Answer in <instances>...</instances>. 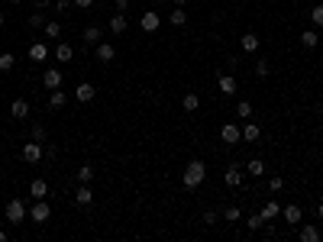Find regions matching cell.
I'll return each instance as SVG.
<instances>
[{
  "instance_id": "cell-1",
  "label": "cell",
  "mask_w": 323,
  "mask_h": 242,
  "mask_svg": "<svg viewBox=\"0 0 323 242\" xmlns=\"http://www.w3.org/2000/svg\"><path fill=\"white\" fill-rule=\"evenodd\" d=\"M204 178H207V165L194 158V162H188L181 181H184V188H188V191H194V188H201V184H204Z\"/></svg>"
},
{
  "instance_id": "cell-2",
  "label": "cell",
  "mask_w": 323,
  "mask_h": 242,
  "mask_svg": "<svg viewBox=\"0 0 323 242\" xmlns=\"http://www.w3.org/2000/svg\"><path fill=\"white\" fill-rule=\"evenodd\" d=\"M29 217V210H26V204L19 197H13L10 204H6V223H13V226H19L23 220Z\"/></svg>"
},
{
  "instance_id": "cell-3",
  "label": "cell",
  "mask_w": 323,
  "mask_h": 242,
  "mask_svg": "<svg viewBox=\"0 0 323 242\" xmlns=\"http://www.w3.org/2000/svg\"><path fill=\"white\" fill-rule=\"evenodd\" d=\"M45 158V149H42V142H26L23 145V162H29V165H36V162H42Z\"/></svg>"
},
{
  "instance_id": "cell-4",
  "label": "cell",
  "mask_w": 323,
  "mask_h": 242,
  "mask_svg": "<svg viewBox=\"0 0 323 242\" xmlns=\"http://www.w3.org/2000/svg\"><path fill=\"white\" fill-rule=\"evenodd\" d=\"M220 139H223L226 145H236V142H243V129H239L236 123H223V129H220Z\"/></svg>"
},
{
  "instance_id": "cell-5",
  "label": "cell",
  "mask_w": 323,
  "mask_h": 242,
  "mask_svg": "<svg viewBox=\"0 0 323 242\" xmlns=\"http://www.w3.org/2000/svg\"><path fill=\"white\" fill-rule=\"evenodd\" d=\"M217 91H220V94H223V97H233V94H236V91H239V84H236V78H233V74H230V71H226V74H220V78H217Z\"/></svg>"
},
{
  "instance_id": "cell-6",
  "label": "cell",
  "mask_w": 323,
  "mask_h": 242,
  "mask_svg": "<svg viewBox=\"0 0 323 242\" xmlns=\"http://www.w3.org/2000/svg\"><path fill=\"white\" fill-rule=\"evenodd\" d=\"M94 97H97V87H94L91 81H81V84L74 87V100H81V103H91Z\"/></svg>"
},
{
  "instance_id": "cell-7",
  "label": "cell",
  "mask_w": 323,
  "mask_h": 242,
  "mask_svg": "<svg viewBox=\"0 0 323 242\" xmlns=\"http://www.w3.org/2000/svg\"><path fill=\"white\" fill-rule=\"evenodd\" d=\"M281 217H285V223H288V226H301L304 213H301V207H298V204H288V207H281Z\"/></svg>"
},
{
  "instance_id": "cell-8",
  "label": "cell",
  "mask_w": 323,
  "mask_h": 242,
  "mask_svg": "<svg viewBox=\"0 0 323 242\" xmlns=\"http://www.w3.org/2000/svg\"><path fill=\"white\" fill-rule=\"evenodd\" d=\"M29 217H32V223H45V220L52 217L49 204H45V200H36V204H32V210H29Z\"/></svg>"
},
{
  "instance_id": "cell-9",
  "label": "cell",
  "mask_w": 323,
  "mask_h": 242,
  "mask_svg": "<svg viewBox=\"0 0 323 242\" xmlns=\"http://www.w3.org/2000/svg\"><path fill=\"white\" fill-rule=\"evenodd\" d=\"M159 23H162V19H159V13H155V10H146V13L139 16L142 32H155V29H159Z\"/></svg>"
},
{
  "instance_id": "cell-10",
  "label": "cell",
  "mask_w": 323,
  "mask_h": 242,
  "mask_svg": "<svg viewBox=\"0 0 323 242\" xmlns=\"http://www.w3.org/2000/svg\"><path fill=\"white\" fill-rule=\"evenodd\" d=\"M10 116H13V120H26V116H29V100L16 97V100L10 103Z\"/></svg>"
},
{
  "instance_id": "cell-11",
  "label": "cell",
  "mask_w": 323,
  "mask_h": 242,
  "mask_svg": "<svg viewBox=\"0 0 323 242\" xmlns=\"http://www.w3.org/2000/svg\"><path fill=\"white\" fill-rule=\"evenodd\" d=\"M42 84L49 87V91H55V87H61V71H58V68H45V74H42Z\"/></svg>"
},
{
  "instance_id": "cell-12",
  "label": "cell",
  "mask_w": 323,
  "mask_h": 242,
  "mask_svg": "<svg viewBox=\"0 0 323 242\" xmlns=\"http://www.w3.org/2000/svg\"><path fill=\"white\" fill-rule=\"evenodd\" d=\"M223 181H226V188H239V184H243V171H239V165H230V168H226Z\"/></svg>"
},
{
  "instance_id": "cell-13",
  "label": "cell",
  "mask_w": 323,
  "mask_h": 242,
  "mask_svg": "<svg viewBox=\"0 0 323 242\" xmlns=\"http://www.w3.org/2000/svg\"><path fill=\"white\" fill-rule=\"evenodd\" d=\"M126 16H123V13H113V16H110V32H113V36H123V32H126Z\"/></svg>"
},
{
  "instance_id": "cell-14",
  "label": "cell",
  "mask_w": 323,
  "mask_h": 242,
  "mask_svg": "<svg viewBox=\"0 0 323 242\" xmlns=\"http://www.w3.org/2000/svg\"><path fill=\"white\" fill-rule=\"evenodd\" d=\"M65 103H68V94L61 91V87H55V91H49V107H52V110H61Z\"/></svg>"
},
{
  "instance_id": "cell-15",
  "label": "cell",
  "mask_w": 323,
  "mask_h": 242,
  "mask_svg": "<svg viewBox=\"0 0 323 242\" xmlns=\"http://www.w3.org/2000/svg\"><path fill=\"white\" fill-rule=\"evenodd\" d=\"M29 194H32V200H45V194H49V184H45L42 178H36V181L29 184Z\"/></svg>"
},
{
  "instance_id": "cell-16",
  "label": "cell",
  "mask_w": 323,
  "mask_h": 242,
  "mask_svg": "<svg viewBox=\"0 0 323 242\" xmlns=\"http://www.w3.org/2000/svg\"><path fill=\"white\" fill-rule=\"evenodd\" d=\"M49 58V48H45V42H32L29 45V61H45Z\"/></svg>"
},
{
  "instance_id": "cell-17",
  "label": "cell",
  "mask_w": 323,
  "mask_h": 242,
  "mask_svg": "<svg viewBox=\"0 0 323 242\" xmlns=\"http://www.w3.org/2000/svg\"><path fill=\"white\" fill-rule=\"evenodd\" d=\"M100 36H104V32H100V26H87V29L81 32L84 45H97V42H100Z\"/></svg>"
},
{
  "instance_id": "cell-18",
  "label": "cell",
  "mask_w": 323,
  "mask_h": 242,
  "mask_svg": "<svg viewBox=\"0 0 323 242\" xmlns=\"http://www.w3.org/2000/svg\"><path fill=\"white\" fill-rule=\"evenodd\" d=\"M74 58V48L68 45V42H58L55 45V61H71Z\"/></svg>"
},
{
  "instance_id": "cell-19",
  "label": "cell",
  "mask_w": 323,
  "mask_h": 242,
  "mask_svg": "<svg viewBox=\"0 0 323 242\" xmlns=\"http://www.w3.org/2000/svg\"><path fill=\"white\" fill-rule=\"evenodd\" d=\"M74 200H78V207H87V204L94 200V191L87 188V184H81V188L74 191Z\"/></svg>"
},
{
  "instance_id": "cell-20",
  "label": "cell",
  "mask_w": 323,
  "mask_h": 242,
  "mask_svg": "<svg viewBox=\"0 0 323 242\" xmlns=\"http://www.w3.org/2000/svg\"><path fill=\"white\" fill-rule=\"evenodd\" d=\"M97 58L100 61H113L116 58V48L110 45V42H97Z\"/></svg>"
},
{
  "instance_id": "cell-21",
  "label": "cell",
  "mask_w": 323,
  "mask_h": 242,
  "mask_svg": "<svg viewBox=\"0 0 323 242\" xmlns=\"http://www.w3.org/2000/svg\"><path fill=\"white\" fill-rule=\"evenodd\" d=\"M259 136H262V129L256 123H246L243 126V142H259Z\"/></svg>"
},
{
  "instance_id": "cell-22",
  "label": "cell",
  "mask_w": 323,
  "mask_h": 242,
  "mask_svg": "<svg viewBox=\"0 0 323 242\" xmlns=\"http://www.w3.org/2000/svg\"><path fill=\"white\" fill-rule=\"evenodd\" d=\"M317 42H320L317 29H304V32H301V45H304V48H317Z\"/></svg>"
},
{
  "instance_id": "cell-23",
  "label": "cell",
  "mask_w": 323,
  "mask_h": 242,
  "mask_svg": "<svg viewBox=\"0 0 323 242\" xmlns=\"http://www.w3.org/2000/svg\"><path fill=\"white\" fill-rule=\"evenodd\" d=\"M259 213H262V217H265V223H269V220H275V217L281 213V204H278V200H269V204H265Z\"/></svg>"
},
{
  "instance_id": "cell-24",
  "label": "cell",
  "mask_w": 323,
  "mask_h": 242,
  "mask_svg": "<svg viewBox=\"0 0 323 242\" xmlns=\"http://www.w3.org/2000/svg\"><path fill=\"white\" fill-rule=\"evenodd\" d=\"M239 45H243V52H256L259 48V36L256 32H246V36L239 39Z\"/></svg>"
},
{
  "instance_id": "cell-25",
  "label": "cell",
  "mask_w": 323,
  "mask_h": 242,
  "mask_svg": "<svg viewBox=\"0 0 323 242\" xmlns=\"http://www.w3.org/2000/svg\"><path fill=\"white\" fill-rule=\"evenodd\" d=\"M301 239H304V242H320V230H317V226H311V223L301 226Z\"/></svg>"
},
{
  "instance_id": "cell-26",
  "label": "cell",
  "mask_w": 323,
  "mask_h": 242,
  "mask_svg": "<svg viewBox=\"0 0 323 242\" xmlns=\"http://www.w3.org/2000/svg\"><path fill=\"white\" fill-rule=\"evenodd\" d=\"M168 19H171V26H184V23H188V10H184V6H175Z\"/></svg>"
},
{
  "instance_id": "cell-27",
  "label": "cell",
  "mask_w": 323,
  "mask_h": 242,
  "mask_svg": "<svg viewBox=\"0 0 323 242\" xmlns=\"http://www.w3.org/2000/svg\"><path fill=\"white\" fill-rule=\"evenodd\" d=\"M181 107L188 110V113H194V110L201 107V97H197V94H184V97H181Z\"/></svg>"
},
{
  "instance_id": "cell-28",
  "label": "cell",
  "mask_w": 323,
  "mask_h": 242,
  "mask_svg": "<svg viewBox=\"0 0 323 242\" xmlns=\"http://www.w3.org/2000/svg\"><path fill=\"white\" fill-rule=\"evenodd\" d=\"M78 181L81 184H91L94 181V165H81V168H78Z\"/></svg>"
},
{
  "instance_id": "cell-29",
  "label": "cell",
  "mask_w": 323,
  "mask_h": 242,
  "mask_svg": "<svg viewBox=\"0 0 323 242\" xmlns=\"http://www.w3.org/2000/svg\"><path fill=\"white\" fill-rule=\"evenodd\" d=\"M246 168H249V175H256V178H262V175H265V162H262V158H252V162L246 165Z\"/></svg>"
},
{
  "instance_id": "cell-30",
  "label": "cell",
  "mask_w": 323,
  "mask_h": 242,
  "mask_svg": "<svg viewBox=\"0 0 323 242\" xmlns=\"http://www.w3.org/2000/svg\"><path fill=\"white\" fill-rule=\"evenodd\" d=\"M42 32H45V36H49V39H58V36H61V26L55 23V19H49V23L42 26Z\"/></svg>"
},
{
  "instance_id": "cell-31",
  "label": "cell",
  "mask_w": 323,
  "mask_h": 242,
  "mask_svg": "<svg viewBox=\"0 0 323 242\" xmlns=\"http://www.w3.org/2000/svg\"><path fill=\"white\" fill-rule=\"evenodd\" d=\"M13 65H16V58H13L10 52H3V55H0V74H6V71H10Z\"/></svg>"
},
{
  "instance_id": "cell-32",
  "label": "cell",
  "mask_w": 323,
  "mask_h": 242,
  "mask_svg": "<svg viewBox=\"0 0 323 242\" xmlns=\"http://www.w3.org/2000/svg\"><path fill=\"white\" fill-rule=\"evenodd\" d=\"M239 217H243V210H239V207H230V210H223L220 220H226V223H239Z\"/></svg>"
},
{
  "instance_id": "cell-33",
  "label": "cell",
  "mask_w": 323,
  "mask_h": 242,
  "mask_svg": "<svg viewBox=\"0 0 323 242\" xmlns=\"http://www.w3.org/2000/svg\"><path fill=\"white\" fill-rule=\"evenodd\" d=\"M246 226H249L252 233H259V230L265 226V217H262V213H256V217H249V220H246Z\"/></svg>"
},
{
  "instance_id": "cell-34",
  "label": "cell",
  "mask_w": 323,
  "mask_h": 242,
  "mask_svg": "<svg viewBox=\"0 0 323 242\" xmlns=\"http://www.w3.org/2000/svg\"><path fill=\"white\" fill-rule=\"evenodd\" d=\"M236 113H239V120H249V116H252V103H249V100H239Z\"/></svg>"
},
{
  "instance_id": "cell-35",
  "label": "cell",
  "mask_w": 323,
  "mask_h": 242,
  "mask_svg": "<svg viewBox=\"0 0 323 242\" xmlns=\"http://www.w3.org/2000/svg\"><path fill=\"white\" fill-rule=\"evenodd\" d=\"M311 19H314V26H317V29L323 26V3H317V6L311 10Z\"/></svg>"
},
{
  "instance_id": "cell-36",
  "label": "cell",
  "mask_w": 323,
  "mask_h": 242,
  "mask_svg": "<svg viewBox=\"0 0 323 242\" xmlns=\"http://www.w3.org/2000/svg\"><path fill=\"white\" fill-rule=\"evenodd\" d=\"M45 23H49V19H45L42 13H32V16H29V26H32V29H42Z\"/></svg>"
},
{
  "instance_id": "cell-37",
  "label": "cell",
  "mask_w": 323,
  "mask_h": 242,
  "mask_svg": "<svg viewBox=\"0 0 323 242\" xmlns=\"http://www.w3.org/2000/svg\"><path fill=\"white\" fill-rule=\"evenodd\" d=\"M29 136H32V139H36V142H45V126H39V123H36Z\"/></svg>"
},
{
  "instance_id": "cell-38",
  "label": "cell",
  "mask_w": 323,
  "mask_h": 242,
  "mask_svg": "<svg viewBox=\"0 0 323 242\" xmlns=\"http://www.w3.org/2000/svg\"><path fill=\"white\" fill-rule=\"evenodd\" d=\"M269 71H272V65H269V61H256V74H259V78H265Z\"/></svg>"
},
{
  "instance_id": "cell-39",
  "label": "cell",
  "mask_w": 323,
  "mask_h": 242,
  "mask_svg": "<svg viewBox=\"0 0 323 242\" xmlns=\"http://www.w3.org/2000/svg\"><path fill=\"white\" fill-rule=\"evenodd\" d=\"M281 188H285V181H281V178H272V181H269V191L272 194H278Z\"/></svg>"
},
{
  "instance_id": "cell-40",
  "label": "cell",
  "mask_w": 323,
  "mask_h": 242,
  "mask_svg": "<svg viewBox=\"0 0 323 242\" xmlns=\"http://www.w3.org/2000/svg\"><path fill=\"white\" fill-rule=\"evenodd\" d=\"M71 0H58V3H55V10H58V13H68V10H71Z\"/></svg>"
},
{
  "instance_id": "cell-41",
  "label": "cell",
  "mask_w": 323,
  "mask_h": 242,
  "mask_svg": "<svg viewBox=\"0 0 323 242\" xmlns=\"http://www.w3.org/2000/svg\"><path fill=\"white\" fill-rule=\"evenodd\" d=\"M217 220H220V213H214V210H210V213H204V223H207V226H214Z\"/></svg>"
},
{
  "instance_id": "cell-42",
  "label": "cell",
  "mask_w": 323,
  "mask_h": 242,
  "mask_svg": "<svg viewBox=\"0 0 323 242\" xmlns=\"http://www.w3.org/2000/svg\"><path fill=\"white\" fill-rule=\"evenodd\" d=\"M42 149H45V158H55V155H58V149H55V145H52V142H45V145H42Z\"/></svg>"
},
{
  "instance_id": "cell-43",
  "label": "cell",
  "mask_w": 323,
  "mask_h": 242,
  "mask_svg": "<svg viewBox=\"0 0 323 242\" xmlns=\"http://www.w3.org/2000/svg\"><path fill=\"white\" fill-rule=\"evenodd\" d=\"M74 6H78V10H87V6H94V0H71Z\"/></svg>"
},
{
  "instance_id": "cell-44",
  "label": "cell",
  "mask_w": 323,
  "mask_h": 242,
  "mask_svg": "<svg viewBox=\"0 0 323 242\" xmlns=\"http://www.w3.org/2000/svg\"><path fill=\"white\" fill-rule=\"evenodd\" d=\"M32 3H36V6H39V10H45V6H49V3H52V0H32Z\"/></svg>"
},
{
  "instance_id": "cell-45",
  "label": "cell",
  "mask_w": 323,
  "mask_h": 242,
  "mask_svg": "<svg viewBox=\"0 0 323 242\" xmlns=\"http://www.w3.org/2000/svg\"><path fill=\"white\" fill-rule=\"evenodd\" d=\"M126 6H129V0H116V10H120V13L126 10Z\"/></svg>"
},
{
  "instance_id": "cell-46",
  "label": "cell",
  "mask_w": 323,
  "mask_h": 242,
  "mask_svg": "<svg viewBox=\"0 0 323 242\" xmlns=\"http://www.w3.org/2000/svg\"><path fill=\"white\" fill-rule=\"evenodd\" d=\"M171 3H175V6H184V3H188V0H171Z\"/></svg>"
},
{
  "instance_id": "cell-47",
  "label": "cell",
  "mask_w": 323,
  "mask_h": 242,
  "mask_svg": "<svg viewBox=\"0 0 323 242\" xmlns=\"http://www.w3.org/2000/svg\"><path fill=\"white\" fill-rule=\"evenodd\" d=\"M317 217H320V220H323V204H320V207H317Z\"/></svg>"
},
{
  "instance_id": "cell-48",
  "label": "cell",
  "mask_w": 323,
  "mask_h": 242,
  "mask_svg": "<svg viewBox=\"0 0 323 242\" xmlns=\"http://www.w3.org/2000/svg\"><path fill=\"white\" fill-rule=\"evenodd\" d=\"M0 242H6V233L3 230H0Z\"/></svg>"
},
{
  "instance_id": "cell-49",
  "label": "cell",
  "mask_w": 323,
  "mask_h": 242,
  "mask_svg": "<svg viewBox=\"0 0 323 242\" xmlns=\"http://www.w3.org/2000/svg\"><path fill=\"white\" fill-rule=\"evenodd\" d=\"M155 3H168V0H155Z\"/></svg>"
},
{
  "instance_id": "cell-50",
  "label": "cell",
  "mask_w": 323,
  "mask_h": 242,
  "mask_svg": "<svg viewBox=\"0 0 323 242\" xmlns=\"http://www.w3.org/2000/svg\"><path fill=\"white\" fill-rule=\"evenodd\" d=\"M0 26H3V13H0Z\"/></svg>"
},
{
  "instance_id": "cell-51",
  "label": "cell",
  "mask_w": 323,
  "mask_h": 242,
  "mask_svg": "<svg viewBox=\"0 0 323 242\" xmlns=\"http://www.w3.org/2000/svg\"><path fill=\"white\" fill-rule=\"evenodd\" d=\"M10 3H23V0H10Z\"/></svg>"
},
{
  "instance_id": "cell-52",
  "label": "cell",
  "mask_w": 323,
  "mask_h": 242,
  "mask_svg": "<svg viewBox=\"0 0 323 242\" xmlns=\"http://www.w3.org/2000/svg\"><path fill=\"white\" fill-rule=\"evenodd\" d=\"M0 87H3V74H0Z\"/></svg>"
}]
</instances>
